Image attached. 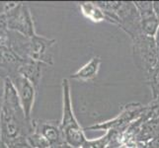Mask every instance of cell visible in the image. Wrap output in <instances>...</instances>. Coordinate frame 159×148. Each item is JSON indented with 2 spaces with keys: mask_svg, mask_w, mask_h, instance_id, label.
<instances>
[{
  "mask_svg": "<svg viewBox=\"0 0 159 148\" xmlns=\"http://www.w3.org/2000/svg\"><path fill=\"white\" fill-rule=\"evenodd\" d=\"M57 41L36 35L28 38L10 31L7 46L22 59H32L46 65H52V47Z\"/></svg>",
  "mask_w": 159,
  "mask_h": 148,
  "instance_id": "1",
  "label": "cell"
},
{
  "mask_svg": "<svg viewBox=\"0 0 159 148\" xmlns=\"http://www.w3.org/2000/svg\"><path fill=\"white\" fill-rule=\"evenodd\" d=\"M62 119L59 127L64 143L75 148H81L86 141L84 131L78 123L72 109L70 85L68 79H62Z\"/></svg>",
  "mask_w": 159,
  "mask_h": 148,
  "instance_id": "2",
  "label": "cell"
},
{
  "mask_svg": "<svg viewBox=\"0 0 159 148\" xmlns=\"http://www.w3.org/2000/svg\"><path fill=\"white\" fill-rule=\"evenodd\" d=\"M2 12L6 15L9 31L17 32L25 37L37 35L30 7L23 2H6Z\"/></svg>",
  "mask_w": 159,
  "mask_h": 148,
  "instance_id": "3",
  "label": "cell"
},
{
  "mask_svg": "<svg viewBox=\"0 0 159 148\" xmlns=\"http://www.w3.org/2000/svg\"><path fill=\"white\" fill-rule=\"evenodd\" d=\"M134 60L139 66L150 71L158 65V54L155 38L146 37L143 34L134 40Z\"/></svg>",
  "mask_w": 159,
  "mask_h": 148,
  "instance_id": "4",
  "label": "cell"
},
{
  "mask_svg": "<svg viewBox=\"0 0 159 148\" xmlns=\"http://www.w3.org/2000/svg\"><path fill=\"white\" fill-rule=\"evenodd\" d=\"M7 76L11 79L16 91H17V94L20 99L21 105L22 108H23L26 118L31 120V114L35 104L37 88L28 79L17 72L10 73Z\"/></svg>",
  "mask_w": 159,
  "mask_h": 148,
  "instance_id": "5",
  "label": "cell"
},
{
  "mask_svg": "<svg viewBox=\"0 0 159 148\" xmlns=\"http://www.w3.org/2000/svg\"><path fill=\"white\" fill-rule=\"evenodd\" d=\"M33 128L36 132L40 133L43 137H45L51 146L60 147L64 144L63 136L60 130L59 123L51 120H33Z\"/></svg>",
  "mask_w": 159,
  "mask_h": 148,
  "instance_id": "6",
  "label": "cell"
},
{
  "mask_svg": "<svg viewBox=\"0 0 159 148\" xmlns=\"http://www.w3.org/2000/svg\"><path fill=\"white\" fill-rule=\"evenodd\" d=\"M45 65L46 64H43L40 61H36V60L23 59L22 62L18 65L17 69H16V72L28 79L38 89L42 79L43 69Z\"/></svg>",
  "mask_w": 159,
  "mask_h": 148,
  "instance_id": "7",
  "label": "cell"
},
{
  "mask_svg": "<svg viewBox=\"0 0 159 148\" xmlns=\"http://www.w3.org/2000/svg\"><path fill=\"white\" fill-rule=\"evenodd\" d=\"M141 110H142V107L138 106V105H134V107L127 106V108H125L116 119L110 120V122H106L104 123L91 125V127L87 128L86 129H93V130H96V129H109V130H111L112 129L113 130L115 128L119 127V125H120L122 123L128 122V120L133 119L135 117V114L140 113Z\"/></svg>",
  "mask_w": 159,
  "mask_h": 148,
  "instance_id": "8",
  "label": "cell"
},
{
  "mask_svg": "<svg viewBox=\"0 0 159 148\" xmlns=\"http://www.w3.org/2000/svg\"><path fill=\"white\" fill-rule=\"evenodd\" d=\"M102 64V59L99 56L92 57L88 62H86L83 66L80 67L76 72L71 74L70 77L74 80L78 81H89L94 79L100 70V66Z\"/></svg>",
  "mask_w": 159,
  "mask_h": 148,
  "instance_id": "9",
  "label": "cell"
},
{
  "mask_svg": "<svg viewBox=\"0 0 159 148\" xmlns=\"http://www.w3.org/2000/svg\"><path fill=\"white\" fill-rule=\"evenodd\" d=\"M22 60L23 59L19 57L8 46L0 43V64L5 70H7V75L16 72V69Z\"/></svg>",
  "mask_w": 159,
  "mask_h": 148,
  "instance_id": "10",
  "label": "cell"
},
{
  "mask_svg": "<svg viewBox=\"0 0 159 148\" xmlns=\"http://www.w3.org/2000/svg\"><path fill=\"white\" fill-rule=\"evenodd\" d=\"M82 15L94 23H100L103 21H108L107 15L96 2H82L79 5Z\"/></svg>",
  "mask_w": 159,
  "mask_h": 148,
  "instance_id": "11",
  "label": "cell"
},
{
  "mask_svg": "<svg viewBox=\"0 0 159 148\" xmlns=\"http://www.w3.org/2000/svg\"><path fill=\"white\" fill-rule=\"evenodd\" d=\"M113 135V130H109L106 135L98 139H86L81 148H106L110 143Z\"/></svg>",
  "mask_w": 159,
  "mask_h": 148,
  "instance_id": "12",
  "label": "cell"
},
{
  "mask_svg": "<svg viewBox=\"0 0 159 148\" xmlns=\"http://www.w3.org/2000/svg\"><path fill=\"white\" fill-rule=\"evenodd\" d=\"M26 139L32 148H50V147H52L51 144L48 143V141L45 137H43L40 133L36 132L35 130H33L32 132L27 136Z\"/></svg>",
  "mask_w": 159,
  "mask_h": 148,
  "instance_id": "13",
  "label": "cell"
},
{
  "mask_svg": "<svg viewBox=\"0 0 159 148\" xmlns=\"http://www.w3.org/2000/svg\"><path fill=\"white\" fill-rule=\"evenodd\" d=\"M9 29L6 15L3 12L0 13V43L1 45H6L8 43L9 39Z\"/></svg>",
  "mask_w": 159,
  "mask_h": 148,
  "instance_id": "14",
  "label": "cell"
},
{
  "mask_svg": "<svg viewBox=\"0 0 159 148\" xmlns=\"http://www.w3.org/2000/svg\"><path fill=\"white\" fill-rule=\"evenodd\" d=\"M149 77L153 97H159V65L149 71Z\"/></svg>",
  "mask_w": 159,
  "mask_h": 148,
  "instance_id": "15",
  "label": "cell"
},
{
  "mask_svg": "<svg viewBox=\"0 0 159 148\" xmlns=\"http://www.w3.org/2000/svg\"><path fill=\"white\" fill-rule=\"evenodd\" d=\"M6 145L8 146V148H32L28 143V141H27L26 137H20Z\"/></svg>",
  "mask_w": 159,
  "mask_h": 148,
  "instance_id": "16",
  "label": "cell"
},
{
  "mask_svg": "<svg viewBox=\"0 0 159 148\" xmlns=\"http://www.w3.org/2000/svg\"><path fill=\"white\" fill-rule=\"evenodd\" d=\"M3 93H4V81L0 80V112H1V108H2Z\"/></svg>",
  "mask_w": 159,
  "mask_h": 148,
  "instance_id": "17",
  "label": "cell"
},
{
  "mask_svg": "<svg viewBox=\"0 0 159 148\" xmlns=\"http://www.w3.org/2000/svg\"><path fill=\"white\" fill-rule=\"evenodd\" d=\"M153 11L156 15V17L159 21V1H154L153 2Z\"/></svg>",
  "mask_w": 159,
  "mask_h": 148,
  "instance_id": "18",
  "label": "cell"
},
{
  "mask_svg": "<svg viewBox=\"0 0 159 148\" xmlns=\"http://www.w3.org/2000/svg\"><path fill=\"white\" fill-rule=\"evenodd\" d=\"M0 116H1V112H0ZM2 142V129H1V117H0V143Z\"/></svg>",
  "mask_w": 159,
  "mask_h": 148,
  "instance_id": "19",
  "label": "cell"
},
{
  "mask_svg": "<svg viewBox=\"0 0 159 148\" xmlns=\"http://www.w3.org/2000/svg\"><path fill=\"white\" fill-rule=\"evenodd\" d=\"M0 148H8V146H7V145H6V144H5V143H4V142L2 141V142H1V143H0Z\"/></svg>",
  "mask_w": 159,
  "mask_h": 148,
  "instance_id": "20",
  "label": "cell"
},
{
  "mask_svg": "<svg viewBox=\"0 0 159 148\" xmlns=\"http://www.w3.org/2000/svg\"><path fill=\"white\" fill-rule=\"evenodd\" d=\"M60 148H71V146H70V145H68V144H66V143H64L63 145L60 146Z\"/></svg>",
  "mask_w": 159,
  "mask_h": 148,
  "instance_id": "21",
  "label": "cell"
},
{
  "mask_svg": "<svg viewBox=\"0 0 159 148\" xmlns=\"http://www.w3.org/2000/svg\"><path fill=\"white\" fill-rule=\"evenodd\" d=\"M50 148H60V147H57V146H52V147H50Z\"/></svg>",
  "mask_w": 159,
  "mask_h": 148,
  "instance_id": "22",
  "label": "cell"
},
{
  "mask_svg": "<svg viewBox=\"0 0 159 148\" xmlns=\"http://www.w3.org/2000/svg\"><path fill=\"white\" fill-rule=\"evenodd\" d=\"M0 69H4V68H3V66H2L1 64H0Z\"/></svg>",
  "mask_w": 159,
  "mask_h": 148,
  "instance_id": "23",
  "label": "cell"
}]
</instances>
